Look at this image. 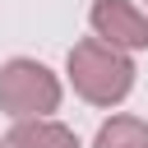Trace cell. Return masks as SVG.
<instances>
[{"label": "cell", "mask_w": 148, "mask_h": 148, "mask_svg": "<svg viewBox=\"0 0 148 148\" xmlns=\"http://www.w3.org/2000/svg\"><path fill=\"white\" fill-rule=\"evenodd\" d=\"M65 69H69L74 92L83 102H92V106H120L130 97V88H134V60H130V51H116L102 37L74 42Z\"/></svg>", "instance_id": "1"}, {"label": "cell", "mask_w": 148, "mask_h": 148, "mask_svg": "<svg viewBox=\"0 0 148 148\" xmlns=\"http://www.w3.org/2000/svg\"><path fill=\"white\" fill-rule=\"evenodd\" d=\"M60 106V79L28 56H14L0 65V111L9 120H37Z\"/></svg>", "instance_id": "2"}, {"label": "cell", "mask_w": 148, "mask_h": 148, "mask_svg": "<svg viewBox=\"0 0 148 148\" xmlns=\"http://www.w3.org/2000/svg\"><path fill=\"white\" fill-rule=\"evenodd\" d=\"M88 23L92 37L116 51H148V9H139L134 0H92Z\"/></svg>", "instance_id": "3"}, {"label": "cell", "mask_w": 148, "mask_h": 148, "mask_svg": "<svg viewBox=\"0 0 148 148\" xmlns=\"http://www.w3.org/2000/svg\"><path fill=\"white\" fill-rule=\"evenodd\" d=\"M0 148H83V143L69 125L37 116V120H14V130L0 139Z\"/></svg>", "instance_id": "4"}, {"label": "cell", "mask_w": 148, "mask_h": 148, "mask_svg": "<svg viewBox=\"0 0 148 148\" xmlns=\"http://www.w3.org/2000/svg\"><path fill=\"white\" fill-rule=\"evenodd\" d=\"M92 148H148V120H139V116H111V120H102Z\"/></svg>", "instance_id": "5"}]
</instances>
